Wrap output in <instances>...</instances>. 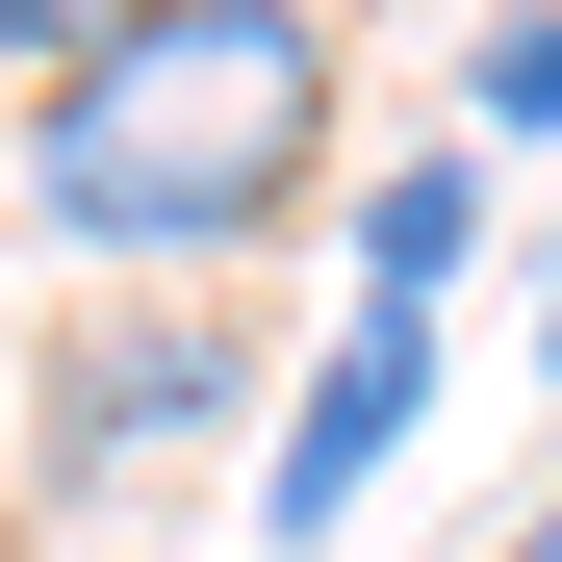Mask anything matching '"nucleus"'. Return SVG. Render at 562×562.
Returning a JSON list of instances; mask_svg holds the SVG:
<instances>
[{"mask_svg":"<svg viewBox=\"0 0 562 562\" xmlns=\"http://www.w3.org/2000/svg\"><path fill=\"white\" fill-rule=\"evenodd\" d=\"M333 179V0H154L26 103V205L103 281H205Z\"/></svg>","mask_w":562,"mask_h":562,"instance_id":"nucleus-1","label":"nucleus"},{"mask_svg":"<svg viewBox=\"0 0 562 562\" xmlns=\"http://www.w3.org/2000/svg\"><path fill=\"white\" fill-rule=\"evenodd\" d=\"M26 460H52V486H128V460H179V435H231V384H256V333L205 307V281H154V307H103V333H77V358H26Z\"/></svg>","mask_w":562,"mask_h":562,"instance_id":"nucleus-2","label":"nucleus"},{"mask_svg":"<svg viewBox=\"0 0 562 562\" xmlns=\"http://www.w3.org/2000/svg\"><path fill=\"white\" fill-rule=\"evenodd\" d=\"M409 409H435V307H358L333 358H307V409H281V537H358V486H384V460H409Z\"/></svg>","mask_w":562,"mask_h":562,"instance_id":"nucleus-3","label":"nucleus"},{"mask_svg":"<svg viewBox=\"0 0 562 562\" xmlns=\"http://www.w3.org/2000/svg\"><path fill=\"white\" fill-rule=\"evenodd\" d=\"M460 231H486V154H409L384 205H358V307H435V281H460Z\"/></svg>","mask_w":562,"mask_h":562,"instance_id":"nucleus-4","label":"nucleus"},{"mask_svg":"<svg viewBox=\"0 0 562 562\" xmlns=\"http://www.w3.org/2000/svg\"><path fill=\"white\" fill-rule=\"evenodd\" d=\"M460 103H486V128H562V0H512V26L460 52Z\"/></svg>","mask_w":562,"mask_h":562,"instance_id":"nucleus-5","label":"nucleus"},{"mask_svg":"<svg viewBox=\"0 0 562 562\" xmlns=\"http://www.w3.org/2000/svg\"><path fill=\"white\" fill-rule=\"evenodd\" d=\"M103 26H154V0H0V77H77Z\"/></svg>","mask_w":562,"mask_h":562,"instance_id":"nucleus-6","label":"nucleus"},{"mask_svg":"<svg viewBox=\"0 0 562 562\" xmlns=\"http://www.w3.org/2000/svg\"><path fill=\"white\" fill-rule=\"evenodd\" d=\"M486 562H562V486H537V512H512V537H486Z\"/></svg>","mask_w":562,"mask_h":562,"instance_id":"nucleus-7","label":"nucleus"},{"mask_svg":"<svg viewBox=\"0 0 562 562\" xmlns=\"http://www.w3.org/2000/svg\"><path fill=\"white\" fill-rule=\"evenodd\" d=\"M537 358H562V333H537Z\"/></svg>","mask_w":562,"mask_h":562,"instance_id":"nucleus-8","label":"nucleus"}]
</instances>
